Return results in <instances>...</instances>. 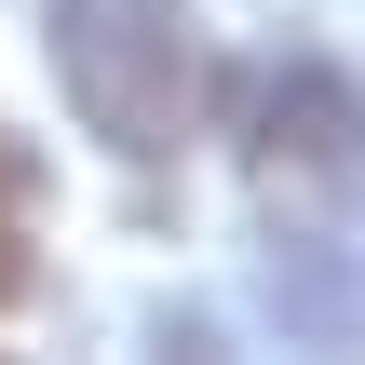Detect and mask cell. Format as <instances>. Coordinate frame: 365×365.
<instances>
[{
  "instance_id": "cell-1",
  "label": "cell",
  "mask_w": 365,
  "mask_h": 365,
  "mask_svg": "<svg viewBox=\"0 0 365 365\" xmlns=\"http://www.w3.org/2000/svg\"><path fill=\"white\" fill-rule=\"evenodd\" d=\"M54 81L108 163H176L217 108V54L190 0H54Z\"/></svg>"
},
{
  "instance_id": "cell-2",
  "label": "cell",
  "mask_w": 365,
  "mask_h": 365,
  "mask_svg": "<svg viewBox=\"0 0 365 365\" xmlns=\"http://www.w3.org/2000/svg\"><path fill=\"white\" fill-rule=\"evenodd\" d=\"M244 176L271 203V230H339L365 217V81L352 68H271L244 108Z\"/></svg>"
},
{
  "instance_id": "cell-3",
  "label": "cell",
  "mask_w": 365,
  "mask_h": 365,
  "mask_svg": "<svg viewBox=\"0 0 365 365\" xmlns=\"http://www.w3.org/2000/svg\"><path fill=\"white\" fill-rule=\"evenodd\" d=\"M14 284H27V257H14V244H0V298H14Z\"/></svg>"
}]
</instances>
